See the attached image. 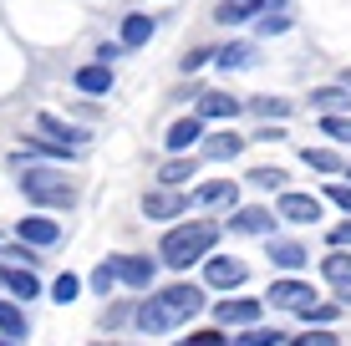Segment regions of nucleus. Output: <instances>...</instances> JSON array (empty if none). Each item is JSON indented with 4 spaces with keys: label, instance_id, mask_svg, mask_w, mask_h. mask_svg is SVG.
Returning <instances> with one entry per match:
<instances>
[{
    "label": "nucleus",
    "instance_id": "f257e3e1",
    "mask_svg": "<svg viewBox=\"0 0 351 346\" xmlns=\"http://www.w3.org/2000/svg\"><path fill=\"white\" fill-rule=\"evenodd\" d=\"M224 224L214 219H184V224H168V234L158 240V260L168 270H189V265H204L219 245Z\"/></svg>",
    "mask_w": 351,
    "mask_h": 346
},
{
    "label": "nucleus",
    "instance_id": "f03ea898",
    "mask_svg": "<svg viewBox=\"0 0 351 346\" xmlns=\"http://www.w3.org/2000/svg\"><path fill=\"white\" fill-rule=\"evenodd\" d=\"M21 194L31 199L36 209H71L77 204V184L56 169V163H36V158H26V173H21Z\"/></svg>",
    "mask_w": 351,
    "mask_h": 346
},
{
    "label": "nucleus",
    "instance_id": "7ed1b4c3",
    "mask_svg": "<svg viewBox=\"0 0 351 346\" xmlns=\"http://www.w3.org/2000/svg\"><path fill=\"white\" fill-rule=\"evenodd\" d=\"M316 301H321L316 285L300 280V275H280V280H270V291H265V306H270V311H285V316H300Z\"/></svg>",
    "mask_w": 351,
    "mask_h": 346
},
{
    "label": "nucleus",
    "instance_id": "20e7f679",
    "mask_svg": "<svg viewBox=\"0 0 351 346\" xmlns=\"http://www.w3.org/2000/svg\"><path fill=\"white\" fill-rule=\"evenodd\" d=\"M214 311V326H224V331H245V326H255V321L265 316V295H219V301L209 306Z\"/></svg>",
    "mask_w": 351,
    "mask_h": 346
},
{
    "label": "nucleus",
    "instance_id": "39448f33",
    "mask_svg": "<svg viewBox=\"0 0 351 346\" xmlns=\"http://www.w3.org/2000/svg\"><path fill=\"white\" fill-rule=\"evenodd\" d=\"M153 295L168 306V316H173L178 326L193 321L204 306H209V285H193V280H173V285H163V291H153Z\"/></svg>",
    "mask_w": 351,
    "mask_h": 346
},
{
    "label": "nucleus",
    "instance_id": "423d86ee",
    "mask_svg": "<svg viewBox=\"0 0 351 346\" xmlns=\"http://www.w3.org/2000/svg\"><path fill=\"white\" fill-rule=\"evenodd\" d=\"M275 224H280V214H275L270 204H239V209H229L224 230L229 234H250V240H270Z\"/></svg>",
    "mask_w": 351,
    "mask_h": 346
},
{
    "label": "nucleus",
    "instance_id": "0eeeda50",
    "mask_svg": "<svg viewBox=\"0 0 351 346\" xmlns=\"http://www.w3.org/2000/svg\"><path fill=\"white\" fill-rule=\"evenodd\" d=\"M189 204H193V194H184V188H168V184H158V188H148V194H143V214H148L153 224L184 219Z\"/></svg>",
    "mask_w": 351,
    "mask_h": 346
},
{
    "label": "nucleus",
    "instance_id": "6e6552de",
    "mask_svg": "<svg viewBox=\"0 0 351 346\" xmlns=\"http://www.w3.org/2000/svg\"><path fill=\"white\" fill-rule=\"evenodd\" d=\"M245 280H250V265L239 255H209V260H204V285H209V291L229 295V291H239Z\"/></svg>",
    "mask_w": 351,
    "mask_h": 346
},
{
    "label": "nucleus",
    "instance_id": "1a4fd4ad",
    "mask_svg": "<svg viewBox=\"0 0 351 346\" xmlns=\"http://www.w3.org/2000/svg\"><path fill=\"white\" fill-rule=\"evenodd\" d=\"M321 209H326V199L300 194V188H285V194L275 199V214H280L285 224H321Z\"/></svg>",
    "mask_w": 351,
    "mask_h": 346
},
{
    "label": "nucleus",
    "instance_id": "9d476101",
    "mask_svg": "<svg viewBox=\"0 0 351 346\" xmlns=\"http://www.w3.org/2000/svg\"><path fill=\"white\" fill-rule=\"evenodd\" d=\"M117 275H123L128 291H153V280H158V255H112Z\"/></svg>",
    "mask_w": 351,
    "mask_h": 346
},
{
    "label": "nucleus",
    "instance_id": "9b49d317",
    "mask_svg": "<svg viewBox=\"0 0 351 346\" xmlns=\"http://www.w3.org/2000/svg\"><path fill=\"white\" fill-rule=\"evenodd\" d=\"M265 255H270V265L285 270V275H300V270L311 265V249L300 240H285V234H270V240H265Z\"/></svg>",
    "mask_w": 351,
    "mask_h": 346
},
{
    "label": "nucleus",
    "instance_id": "f8f14e48",
    "mask_svg": "<svg viewBox=\"0 0 351 346\" xmlns=\"http://www.w3.org/2000/svg\"><path fill=\"white\" fill-rule=\"evenodd\" d=\"M132 326H138L143 336H168V331H173L178 321L168 316V306H163L153 291H143V301H138V316H132Z\"/></svg>",
    "mask_w": 351,
    "mask_h": 346
},
{
    "label": "nucleus",
    "instance_id": "ddd939ff",
    "mask_svg": "<svg viewBox=\"0 0 351 346\" xmlns=\"http://www.w3.org/2000/svg\"><path fill=\"white\" fill-rule=\"evenodd\" d=\"M0 285H5V295H16L21 306H31L36 295H46L41 291V275H36L31 265H0Z\"/></svg>",
    "mask_w": 351,
    "mask_h": 346
},
{
    "label": "nucleus",
    "instance_id": "4468645a",
    "mask_svg": "<svg viewBox=\"0 0 351 346\" xmlns=\"http://www.w3.org/2000/svg\"><path fill=\"white\" fill-rule=\"evenodd\" d=\"M245 143H250V138H239L234 127H219V133H204L199 158H209V163H229V158H239V153H245Z\"/></svg>",
    "mask_w": 351,
    "mask_h": 346
},
{
    "label": "nucleus",
    "instance_id": "2eb2a0df",
    "mask_svg": "<svg viewBox=\"0 0 351 346\" xmlns=\"http://www.w3.org/2000/svg\"><path fill=\"white\" fill-rule=\"evenodd\" d=\"M193 112L204 117V123H234L239 112H245V102L234 97V92H199V107Z\"/></svg>",
    "mask_w": 351,
    "mask_h": 346
},
{
    "label": "nucleus",
    "instance_id": "dca6fc26",
    "mask_svg": "<svg viewBox=\"0 0 351 346\" xmlns=\"http://www.w3.org/2000/svg\"><path fill=\"white\" fill-rule=\"evenodd\" d=\"M16 240H26L36 249H51L56 240H62V224H56L51 214H26V219L16 224Z\"/></svg>",
    "mask_w": 351,
    "mask_h": 346
},
{
    "label": "nucleus",
    "instance_id": "f3484780",
    "mask_svg": "<svg viewBox=\"0 0 351 346\" xmlns=\"http://www.w3.org/2000/svg\"><path fill=\"white\" fill-rule=\"evenodd\" d=\"M193 204L199 209H239V184L234 178H209V184L193 188Z\"/></svg>",
    "mask_w": 351,
    "mask_h": 346
},
{
    "label": "nucleus",
    "instance_id": "a211bd4d",
    "mask_svg": "<svg viewBox=\"0 0 351 346\" xmlns=\"http://www.w3.org/2000/svg\"><path fill=\"white\" fill-rule=\"evenodd\" d=\"M82 148H66V143H56V138H46V133H31L26 138V148L16 153V163H26V158H46V163H71Z\"/></svg>",
    "mask_w": 351,
    "mask_h": 346
},
{
    "label": "nucleus",
    "instance_id": "6ab92c4d",
    "mask_svg": "<svg viewBox=\"0 0 351 346\" xmlns=\"http://www.w3.org/2000/svg\"><path fill=\"white\" fill-rule=\"evenodd\" d=\"M199 143H204V117H199V112L178 117V123L163 133V148H168V153H193Z\"/></svg>",
    "mask_w": 351,
    "mask_h": 346
},
{
    "label": "nucleus",
    "instance_id": "aec40b11",
    "mask_svg": "<svg viewBox=\"0 0 351 346\" xmlns=\"http://www.w3.org/2000/svg\"><path fill=\"white\" fill-rule=\"evenodd\" d=\"M71 87L87 92V97H107V92H112V66H107V62H87V66H77Z\"/></svg>",
    "mask_w": 351,
    "mask_h": 346
},
{
    "label": "nucleus",
    "instance_id": "412c9836",
    "mask_svg": "<svg viewBox=\"0 0 351 346\" xmlns=\"http://www.w3.org/2000/svg\"><path fill=\"white\" fill-rule=\"evenodd\" d=\"M321 280L331 291H351V249H326L321 255Z\"/></svg>",
    "mask_w": 351,
    "mask_h": 346
},
{
    "label": "nucleus",
    "instance_id": "4be33fe9",
    "mask_svg": "<svg viewBox=\"0 0 351 346\" xmlns=\"http://www.w3.org/2000/svg\"><path fill=\"white\" fill-rule=\"evenodd\" d=\"M0 336H10V341H26L31 336V316L21 311L16 295H0Z\"/></svg>",
    "mask_w": 351,
    "mask_h": 346
},
{
    "label": "nucleus",
    "instance_id": "5701e85b",
    "mask_svg": "<svg viewBox=\"0 0 351 346\" xmlns=\"http://www.w3.org/2000/svg\"><path fill=\"white\" fill-rule=\"evenodd\" d=\"M153 31H158V21L143 16V10H132V16H123V31H117V41H123L128 51H138V46L153 41Z\"/></svg>",
    "mask_w": 351,
    "mask_h": 346
},
{
    "label": "nucleus",
    "instance_id": "b1692460",
    "mask_svg": "<svg viewBox=\"0 0 351 346\" xmlns=\"http://www.w3.org/2000/svg\"><path fill=\"white\" fill-rule=\"evenodd\" d=\"M193 173H199V153H173V158L158 169V184L184 188V184H193Z\"/></svg>",
    "mask_w": 351,
    "mask_h": 346
},
{
    "label": "nucleus",
    "instance_id": "393cba45",
    "mask_svg": "<svg viewBox=\"0 0 351 346\" xmlns=\"http://www.w3.org/2000/svg\"><path fill=\"white\" fill-rule=\"evenodd\" d=\"M36 133H46V138H56V143H66V148H82V143H87V133H82V127L62 123L56 112H41V117H36Z\"/></svg>",
    "mask_w": 351,
    "mask_h": 346
},
{
    "label": "nucleus",
    "instance_id": "a878e982",
    "mask_svg": "<svg viewBox=\"0 0 351 346\" xmlns=\"http://www.w3.org/2000/svg\"><path fill=\"white\" fill-rule=\"evenodd\" d=\"M300 163H306L311 173H326V178L346 173V158H341L336 148H300Z\"/></svg>",
    "mask_w": 351,
    "mask_h": 346
},
{
    "label": "nucleus",
    "instance_id": "bb28decb",
    "mask_svg": "<svg viewBox=\"0 0 351 346\" xmlns=\"http://www.w3.org/2000/svg\"><path fill=\"white\" fill-rule=\"evenodd\" d=\"M311 107H316V112H351V87H346V82L316 87V92H311Z\"/></svg>",
    "mask_w": 351,
    "mask_h": 346
},
{
    "label": "nucleus",
    "instance_id": "cd10ccee",
    "mask_svg": "<svg viewBox=\"0 0 351 346\" xmlns=\"http://www.w3.org/2000/svg\"><path fill=\"white\" fill-rule=\"evenodd\" d=\"M290 341V331H280V326H245L239 336H229V346H285Z\"/></svg>",
    "mask_w": 351,
    "mask_h": 346
},
{
    "label": "nucleus",
    "instance_id": "c85d7f7f",
    "mask_svg": "<svg viewBox=\"0 0 351 346\" xmlns=\"http://www.w3.org/2000/svg\"><path fill=\"white\" fill-rule=\"evenodd\" d=\"M132 316H138V301H107V306H102V316H97V326L112 336V331H123Z\"/></svg>",
    "mask_w": 351,
    "mask_h": 346
},
{
    "label": "nucleus",
    "instance_id": "c756f323",
    "mask_svg": "<svg viewBox=\"0 0 351 346\" xmlns=\"http://www.w3.org/2000/svg\"><path fill=\"white\" fill-rule=\"evenodd\" d=\"M250 56H255L250 41H229V46L214 51V66H219V71H239V66H250Z\"/></svg>",
    "mask_w": 351,
    "mask_h": 346
},
{
    "label": "nucleus",
    "instance_id": "7c9ffc66",
    "mask_svg": "<svg viewBox=\"0 0 351 346\" xmlns=\"http://www.w3.org/2000/svg\"><path fill=\"white\" fill-rule=\"evenodd\" d=\"M245 184H255V188H265V194H285V169H275V163H260V169H250L245 173Z\"/></svg>",
    "mask_w": 351,
    "mask_h": 346
},
{
    "label": "nucleus",
    "instance_id": "2f4dec72",
    "mask_svg": "<svg viewBox=\"0 0 351 346\" xmlns=\"http://www.w3.org/2000/svg\"><path fill=\"white\" fill-rule=\"evenodd\" d=\"M117 285H123V275H117V265H112V260H102V265H97L92 275H87V291H92V295H102V301L117 291Z\"/></svg>",
    "mask_w": 351,
    "mask_h": 346
},
{
    "label": "nucleus",
    "instance_id": "473e14b6",
    "mask_svg": "<svg viewBox=\"0 0 351 346\" xmlns=\"http://www.w3.org/2000/svg\"><path fill=\"white\" fill-rule=\"evenodd\" d=\"M341 311H346L341 301H316V306H306L295 321H306V326H336V321H341Z\"/></svg>",
    "mask_w": 351,
    "mask_h": 346
},
{
    "label": "nucleus",
    "instance_id": "72a5a7b5",
    "mask_svg": "<svg viewBox=\"0 0 351 346\" xmlns=\"http://www.w3.org/2000/svg\"><path fill=\"white\" fill-rule=\"evenodd\" d=\"M82 285H87L82 275H71V270H62V275L51 280V291H46V295H51L56 306H71V301H82Z\"/></svg>",
    "mask_w": 351,
    "mask_h": 346
},
{
    "label": "nucleus",
    "instance_id": "f704fd0d",
    "mask_svg": "<svg viewBox=\"0 0 351 346\" xmlns=\"http://www.w3.org/2000/svg\"><path fill=\"white\" fill-rule=\"evenodd\" d=\"M245 107L260 117V123H285V117H290V102L285 97H250Z\"/></svg>",
    "mask_w": 351,
    "mask_h": 346
},
{
    "label": "nucleus",
    "instance_id": "c9c22d12",
    "mask_svg": "<svg viewBox=\"0 0 351 346\" xmlns=\"http://www.w3.org/2000/svg\"><path fill=\"white\" fill-rule=\"evenodd\" d=\"M285 346H341V336H336V326H306V331H295Z\"/></svg>",
    "mask_w": 351,
    "mask_h": 346
},
{
    "label": "nucleus",
    "instance_id": "e433bc0d",
    "mask_svg": "<svg viewBox=\"0 0 351 346\" xmlns=\"http://www.w3.org/2000/svg\"><path fill=\"white\" fill-rule=\"evenodd\" d=\"M173 346H229V331L204 326V331H189V336H173Z\"/></svg>",
    "mask_w": 351,
    "mask_h": 346
},
{
    "label": "nucleus",
    "instance_id": "4c0bfd02",
    "mask_svg": "<svg viewBox=\"0 0 351 346\" xmlns=\"http://www.w3.org/2000/svg\"><path fill=\"white\" fill-rule=\"evenodd\" d=\"M321 133L331 143H351V112H321Z\"/></svg>",
    "mask_w": 351,
    "mask_h": 346
},
{
    "label": "nucleus",
    "instance_id": "58836bf2",
    "mask_svg": "<svg viewBox=\"0 0 351 346\" xmlns=\"http://www.w3.org/2000/svg\"><path fill=\"white\" fill-rule=\"evenodd\" d=\"M255 31L260 36H285L290 31V16H285V10H265V16L255 21Z\"/></svg>",
    "mask_w": 351,
    "mask_h": 346
},
{
    "label": "nucleus",
    "instance_id": "ea45409f",
    "mask_svg": "<svg viewBox=\"0 0 351 346\" xmlns=\"http://www.w3.org/2000/svg\"><path fill=\"white\" fill-rule=\"evenodd\" d=\"M214 51H219V46H193V51H184V62H178V66H184V71H199V66L214 62Z\"/></svg>",
    "mask_w": 351,
    "mask_h": 346
},
{
    "label": "nucleus",
    "instance_id": "a19ab883",
    "mask_svg": "<svg viewBox=\"0 0 351 346\" xmlns=\"http://www.w3.org/2000/svg\"><path fill=\"white\" fill-rule=\"evenodd\" d=\"M326 199H331L341 214H351V178H341V184H326Z\"/></svg>",
    "mask_w": 351,
    "mask_h": 346
},
{
    "label": "nucleus",
    "instance_id": "79ce46f5",
    "mask_svg": "<svg viewBox=\"0 0 351 346\" xmlns=\"http://www.w3.org/2000/svg\"><path fill=\"white\" fill-rule=\"evenodd\" d=\"M326 245H331V249H351V214H346L341 224H331V234H326Z\"/></svg>",
    "mask_w": 351,
    "mask_h": 346
},
{
    "label": "nucleus",
    "instance_id": "37998d69",
    "mask_svg": "<svg viewBox=\"0 0 351 346\" xmlns=\"http://www.w3.org/2000/svg\"><path fill=\"white\" fill-rule=\"evenodd\" d=\"M250 143H285V127L280 123H260L255 133H250Z\"/></svg>",
    "mask_w": 351,
    "mask_h": 346
},
{
    "label": "nucleus",
    "instance_id": "c03bdc74",
    "mask_svg": "<svg viewBox=\"0 0 351 346\" xmlns=\"http://www.w3.org/2000/svg\"><path fill=\"white\" fill-rule=\"evenodd\" d=\"M123 51H128L123 41H102V46H97V62H107V66H112V62H117Z\"/></svg>",
    "mask_w": 351,
    "mask_h": 346
},
{
    "label": "nucleus",
    "instance_id": "a18cd8bd",
    "mask_svg": "<svg viewBox=\"0 0 351 346\" xmlns=\"http://www.w3.org/2000/svg\"><path fill=\"white\" fill-rule=\"evenodd\" d=\"M336 301H341V306H346V311H351V291H341V295H336Z\"/></svg>",
    "mask_w": 351,
    "mask_h": 346
},
{
    "label": "nucleus",
    "instance_id": "49530a36",
    "mask_svg": "<svg viewBox=\"0 0 351 346\" xmlns=\"http://www.w3.org/2000/svg\"><path fill=\"white\" fill-rule=\"evenodd\" d=\"M341 82H346V87H351V66H346V71H341Z\"/></svg>",
    "mask_w": 351,
    "mask_h": 346
},
{
    "label": "nucleus",
    "instance_id": "de8ad7c7",
    "mask_svg": "<svg viewBox=\"0 0 351 346\" xmlns=\"http://www.w3.org/2000/svg\"><path fill=\"white\" fill-rule=\"evenodd\" d=\"M0 346H21V341H10V336H0Z\"/></svg>",
    "mask_w": 351,
    "mask_h": 346
},
{
    "label": "nucleus",
    "instance_id": "09e8293b",
    "mask_svg": "<svg viewBox=\"0 0 351 346\" xmlns=\"http://www.w3.org/2000/svg\"><path fill=\"white\" fill-rule=\"evenodd\" d=\"M346 178H351V163H346Z\"/></svg>",
    "mask_w": 351,
    "mask_h": 346
},
{
    "label": "nucleus",
    "instance_id": "8fccbe9b",
    "mask_svg": "<svg viewBox=\"0 0 351 346\" xmlns=\"http://www.w3.org/2000/svg\"><path fill=\"white\" fill-rule=\"evenodd\" d=\"M97 346H102V341H97Z\"/></svg>",
    "mask_w": 351,
    "mask_h": 346
}]
</instances>
